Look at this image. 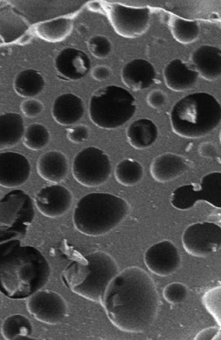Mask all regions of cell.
I'll list each match as a JSON object with an SVG mask.
<instances>
[{"label": "cell", "instance_id": "obj_1", "mask_svg": "<svg viewBox=\"0 0 221 340\" xmlns=\"http://www.w3.org/2000/svg\"><path fill=\"white\" fill-rule=\"evenodd\" d=\"M101 303L115 326L123 331L140 333L147 330L155 320L159 298L149 274L133 266L113 278Z\"/></svg>", "mask_w": 221, "mask_h": 340}, {"label": "cell", "instance_id": "obj_2", "mask_svg": "<svg viewBox=\"0 0 221 340\" xmlns=\"http://www.w3.org/2000/svg\"><path fill=\"white\" fill-rule=\"evenodd\" d=\"M12 239L0 244V292L14 299L28 298L47 284L49 264L37 248Z\"/></svg>", "mask_w": 221, "mask_h": 340}, {"label": "cell", "instance_id": "obj_3", "mask_svg": "<svg viewBox=\"0 0 221 340\" xmlns=\"http://www.w3.org/2000/svg\"><path fill=\"white\" fill-rule=\"evenodd\" d=\"M114 258L98 251L72 262L64 270L62 278L75 293L95 302H101L113 278L118 273Z\"/></svg>", "mask_w": 221, "mask_h": 340}, {"label": "cell", "instance_id": "obj_4", "mask_svg": "<svg viewBox=\"0 0 221 340\" xmlns=\"http://www.w3.org/2000/svg\"><path fill=\"white\" fill-rule=\"evenodd\" d=\"M130 210L128 202L109 193L87 194L77 202L73 214L75 228L91 236L109 232L122 222Z\"/></svg>", "mask_w": 221, "mask_h": 340}, {"label": "cell", "instance_id": "obj_5", "mask_svg": "<svg viewBox=\"0 0 221 340\" xmlns=\"http://www.w3.org/2000/svg\"><path fill=\"white\" fill-rule=\"evenodd\" d=\"M221 119V106L212 94L199 92L188 94L174 105L170 112L173 132L186 138L203 137L216 128Z\"/></svg>", "mask_w": 221, "mask_h": 340}, {"label": "cell", "instance_id": "obj_6", "mask_svg": "<svg viewBox=\"0 0 221 340\" xmlns=\"http://www.w3.org/2000/svg\"><path fill=\"white\" fill-rule=\"evenodd\" d=\"M136 109V101L131 93L122 87L109 85L92 93L89 114L96 126L110 130L119 127L130 119Z\"/></svg>", "mask_w": 221, "mask_h": 340}, {"label": "cell", "instance_id": "obj_7", "mask_svg": "<svg viewBox=\"0 0 221 340\" xmlns=\"http://www.w3.org/2000/svg\"><path fill=\"white\" fill-rule=\"evenodd\" d=\"M34 216L33 201L28 194L20 189L6 193L0 199V244L22 240Z\"/></svg>", "mask_w": 221, "mask_h": 340}, {"label": "cell", "instance_id": "obj_8", "mask_svg": "<svg viewBox=\"0 0 221 340\" xmlns=\"http://www.w3.org/2000/svg\"><path fill=\"white\" fill-rule=\"evenodd\" d=\"M170 202L179 210H187L199 201H204L216 208L221 207V173L212 172L204 175L198 183L184 185L171 193Z\"/></svg>", "mask_w": 221, "mask_h": 340}, {"label": "cell", "instance_id": "obj_9", "mask_svg": "<svg viewBox=\"0 0 221 340\" xmlns=\"http://www.w3.org/2000/svg\"><path fill=\"white\" fill-rule=\"evenodd\" d=\"M111 165L108 156L95 147H86L75 156L72 174L83 186L93 187L105 183L109 178Z\"/></svg>", "mask_w": 221, "mask_h": 340}, {"label": "cell", "instance_id": "obj_10", "mask_svg": "<svg viewBox=\"0 0 221 340\" xmlns=\"http://www.w3.org/2000/svg\"><path fill=\"white\" fill-rule=\"evenodd\" d=\"M106 12L113 29L122 37H138L145 34L150 27L151 13L148 7L115 3L108 5Z\"/></svg>", "mask_w": 221, "mask_h": 340}, {"label": "cell", "instance_id": "obj_11", "mask_svg": "<svg viewBox=\"0 0 221 340\" xmlns=\"http://www.w3.org/2000/svg\"><path fill=\"white\" fill-rule=\"evenodd\" d=\"M182 242L188 254L196 257L208 256L220 248V226L209 222L192 224L184 231Z\"/></svg>", "mask_w": 221, "mask_h": 340}, {"label": "cell", "instance_id": "obj_12", "mask_svg": "<svg viewBox=\"0 0 221 340\" xmlns=\"http://www.w3.org/2000/svg\"><path fill=\"white\" fill-rule=\"evenodd\" d=\"M27 308L37 321L51 325L62 322L66 317L68 307L64 298L49 290H39L28 298Z\"/></svg>", "mask_w": 221, "mask_h": 340}, {"label": "cell", "instance_id": "obj_13", "mask_svg": "<svg viewBox=\"0 0 221 340\" xmlns=\"http://www.w3.org/2000/svg\"><path fill=\"white\" fill-rule=\"evenodd\" d=\"M144 259L151 272L162 276L174 273L180 264L177 248L168 240L157 242L149 247L145 252Z\"/></svg>", "mask_w": 221, "mask_h": 340}, {"label": "cell", "instance_id": "obj_14", "mask_svg": "<svg viewBox=\"0 0 221 340\" xmlns=\"http://www.w3.org/2000/svg\"><path fill=\"white\" fill-rule=\"evenodd\" d=\"M34 201L40 213L45 216L55 218L64 215L70 209L73 196L64 186L52 185L39 190Z\"/></svg>", "mask_w": 221, "mask_h": 340}, {"label": "cell", "instance_id": "obj_15", "mask_svg": "<svg viewBox=\"0 0 221 340\" xmlns=\"http://www.w3.org/2000/svg\"><path fill=\"white\" fill-rule=\"evenodd\" d=\"M31 166L28 159L21 153H0V186L7 188L23 185L28 180Z\"/></svg>", "mask_w": 221, "mask_h": 340}, {"label": "cell", "instance_id": "obj_16", "mask_svg": "<svg viewBox=\"0 0 221 340\" xmlns=\"http://www.w3.org/2000/svg\"><path fill=\"white\" fill-rule=\"evenodd\" d=\"M54 66L63 78L77 81L85 77L89 71L91 62L83 51L72 47L62 49L56 55Z\"/></svg>", "mask_w": 221, "mask_h": 340}, {"label": "cell", "instance_id": "obj_17", "mask_svg": "<svg viewBox=\"0 0 221 340\" xmlns=\"http://www.w3.org/2000/svg\"><path fill=\"white\" fill-rule=\"evenodd\" d=\"M191 67L204 79L213 82L221 74V51L216 47L204 45L191 54Z\"/></svg>", "mask_w": 221, "mask_h": 340}, {"label": "cell", "instance_id": "obj_18", "mask_svg": "<svg viewBox=\"0 0 221 340\" xmlns=\"http://www.w3.org/2000/svg\"><path fill=\"white\" fill-rule=\"evenodd\" d=\"M121 78L125 86L137 91L145 89L154 83L156 72L150 62L143 58H135L123 67Z\"/></svg>", "mask_w": 221, "mask_h": 340}, {"label": "cell", "instance_id": "obj_19", "mask_svg": "<svg viewBox=\"0 0 221 340\" xmlns=\"http://www.w3.org/2000/svg\"><path fill=\"white\" fill-rule=\"evenodd\" d=\"M198 76V73L191 66L179 58L170 61L163 70V78L166 86L177 92L194 87Z\"/></svg>", "mask_w": 221, "mask_h": 340}, {"label": "cell", "instance_id": "obj_20", "mask_svg": "<svg viewBox=\"0 0 221 340\" xmlns=\"http://www.w3.org/2000/svg\"><path fill=\"white\" fill-rule=\"evenodd\" d=\"M189 167L182 156L166 153L158 155L152 161L150 171L152 178L160 183L170 182L186 172Z\"/></svg>", "mask_w": 221, "mask_h": 340}, {"label": "cell", "instance_id": "obj_21", "mask_svg": "<svg viewBox=\"0 0 221 340\" xmlns=\"http://www.w3.org/2000/svg\"><path fill=\"white\" fill-rule=\"evenodd\" d=\"M85 106L79 96L66 93L57 96L52 107V115L55 121L62 125L75 124L84 115Z\"/></svg>", "mask_w": 221, "mask_h": 340}, {"label": "cell", "instance_id": "obj_22", "mask_svg": "<svg viewBox=\"0 0 221 340\" xmlns=\"http://www.w3.org/2000/svg\"><path fill=\"white\" fill-rule=\"evenodd\" d=\"M37 171L44 179L53 183L64 180L68 173L67 157L62 152L52 150L42 155L37 162Z\"/></svg>", "mask_w": 221, "mask_h": 340}, {"label": "cell", "instance_id": "obj_23", "mask_svg": "<svg viewBox=\"0 0 221 340\" xmlns=\"http://www.w3.org/2000/svg\"><path fill=\"white\" fill-rule=\"evenodd\" d=\"M157 135L158 130L156 125L148 118L134 121L128 127L126 132L129 143L138 150L151 146L156 141Z\"/></svg>", "mask_w": 221, "mask_h": 340}, {"label": "cell", "instance_id": "obj_24", "mask_svg": "<svg viewBox=\"0 0 221 340\" xmlns=\"http://www.w3.org/2000/svg\"><path fill=\"white\" fill-rule=\"evenodd\" d=\"M25 132L24 119L15 112L0 114V150L16 145Z\"/></svg>", "mask_w": 221, "mask_h": 340}, {"label": "cell", "instance_id": "obj_25", "mask_svg": "<svg viewBox=\"0 0 221 340\" xmlns=\"http://www.w3.org/2000/svg\"><path fill=\"white\" fill-rule=\"evenodd\" d=\"M73 21L69 16H59L38 23L35 27L37 36L50 43L65 39L72 32Z\"/></svg>", "mask_w": 221, "mask_h": 340}, {"label": "cell", "instance_id": "obj_26", "mask_svg": "<svg viewBox=\"0 0 221 340\" xmlns=\"http://www.w3.org/2000/svg\"><path fill=\"white\" fill-rule=\"evenodd\" d=\"M45 85L43 75L36 70L28 68L15 76L13 87L16 93L25 98H33L39 94Z\"/></svg>", "mask_w": 221, "mask_h": 340}, {"label": "cell", "instance_id": "obj_27", "mask_svg": "<svg viewBox=\"0 0 221 340\" xmlns=\"http://www.w3.org/2000/svg\"><path fill=\"white\" fill-rule=\"evenodd\" d=\"M33 328L26 316L14 314L4 319L1 327L3 337L7 340L30 339Z\"/></svg>", "mask_w": 221, "mask_h": 340}, {"label": "cell", "instance_id": "obj_28", "mask_svg": "<svg viewBox=\"0 0 221 340\" xmlns=\"http://www.w3.org/2000/svg\"><path fill=\"white\" fill-rule=\"evenodd\" d=\"M144 169L138 161L132 158H125L115 166L114 175L116 180L125 186H132L140 182L143 177Z\"/></svg>", "mask_w": 221, "mask_h": 340}, {"label": "cell", "instance_id": "obj_29", "mask_svg": "<svg viewBox=\"0 0 221 340\" xmlns=\"http://www.w3.org/2000/svg\"><path fill=\"white\" fill-rule=\"evenodd\" d=\"M170 30L173 38L182 44H189L195 42L200 34V27L197 21L178 17L172 20Z\"/></svg>", "mask_w": 221, "mask_h": 340}, {"label": "cell", "instance_id": "obj_30", "mask_svg": "<svg viewBox=\"0 0 221 340\" xmlns=\"http://www.w3.org/2000/svg\"><path fill=\"white\" fill-rule=\"evenodd\" d=\"M24 145L32 150H39L45 147L50 140V134L43 125L33 123L28 126L23 136Z\"/></svg>", "mask_w": 221, "mask_h": 340}, {"label": "cell", "instance_id": "obj_31", "mask_svg": "<svg viewBox=\"0 0 221 340\" xmlns=\"http://www.w3.org/2000/svg\"><path fill=\"white\" fill-rule=\"evenodd\" d=\"M87 46L91 54L99 59L107 58L112 49L110 39L105 35L101 34L90 37L88 41Z\"/></svg>", "mask_w": 221, "mask_h": 340}, {"label": "cell", "instance_id": "obj_32", "mask_svg": "<svg viewBox=\"0 0 221 340\" xmlns=\"http://www.w3.org/2000/svg\"><path fill=\"white\" fill-rule=\"evenodd\" d=\"M220 286L215 287L206 291L202 301L207 310L212 315L220 326Z\"/></svg>", "mask_w": 221, "mask_h": 340}, {"label": "cell", "instance_id": "obj_33", "mask_svg": "<svg viewBox=\"0 0 221 340\" xmlns=\"http://www.w3.org/2000/svg\"><path fill=\"white\" fill-rule=\"evenodd\" d=\"M187 286L179 282L167 285L163 290L164 298L169 303L177 304L183 302L188 295Z\"/></svg>", "mask_w": 221, "mask_h": 340}, {"label": "cell", "instance_id": "obj_34", "mask_svg": "<svg viewBox=\"0 0 221 340\" xmlns=\"http://www.w3.org/2000/svg\"><path fill=\"white\" fill-rule=\"evenodd\" d=\"M44 108L43 104L38 99L29 98L21 104V110L26 117L33 118L39 115Z\"/></svg>", "mask_w": 221, "mask_h": 340}, {"label": "cell", "instance_id": "obj_35", "mask_svg": "<svg viewBox=\"0 0 221 340\" xmlns=\"http://www.w3.org/2000/svg\"><path fill=\"white\" fill-rule=\"evenodd\" d=\"M89 130L84 125L75 126L67 130L68 139L72 143H81L86 141L89 137Z\"/></svg>", "mask_w": 221, "mask_h": 340}, {"label": "cell", "instance_id": "obj_36", "mask_svg": "<svg viewBox=\"0 0 221 340\" xmlns=\"http://www.w3.org/2000/svg\"><path fill=\"white\" fill-rule=\"evenodd\" d=\"M146 101L148 105L153 109L163 107L167 102V96L160 89H154L147 95Z\"/></svg>", "mask_w": 221, "mask_h": 340}, {"label": "cell", "instance_id": "obj_37", "mask_svg": "<svg viewBox=\"0 0 221 340\" xmlns=\"http://www.w3.org/2000/svg\"><path fill=\"white\" fill-rule=\"evenodd\" d=\"M195 339H220V326L210 327L200 331Z\"/></svg>", "mask_w": 221, "mask_h": 340}, {"label": "cell", "instance_id": "obj_38", "mask_svg": "<svg viewBox=\"0 0 221 340\" xmlns=\"http://www.w3.org/2000/svg\"><path fill=\"white\" fill-rule=\"evenodd\" d=\"M91 74L94 79L101 82L109 78L111 74V70L107 66L98 65L92 69Z\"/></svg>", "mask_w": 221, "mask_h": 340}, {"label": "cell", "instance_id": "obj_39", "mask_svg": "<svg viewBox=\"0 0 221 340\" xmlns=\"http://www.w3.org/2000/svg\"><path fill=\"white\" fill-rule=\"evenodd\" d=\"M198 152L203 157L213 158L216 155L217 150L213 143L207 142L200 144L198 147Z\"/></svg>", "mask_w": 221, "mask_h": 340}, {"label": "cell", "instance_id": "obj_40", "mask_svg": "<svg viewBox=\"0 0 221 340\" xmlns=\"http://www.w3.org/2000/svg\"><path fill=\"white\" fill-rule=\"evenodd\" d=\"M89 7L90 9L93 11L98 10L101 7V5L98 2H93L90 3Z\"/></svg>", "mask_w": 221, "mask_h": 340}, {"label": "cell", "instance_id": "obj_41", "mask_svg": "<svg viewBox=\"0 0 221 340\" xmlns=\"http://www.w3.org/2000/svg\"><path fill=\"white\" fill-rule=\"evenodd\" d=\"M78 31L80 32V33L81 34H86V33L87 32V29L86 27L84 26H81L78 28Z\"/></svg>", "mask_w": 221, "mask_h": 340}, {"label": "cell", "instance_id": "obj_42", "mask_svg": "<svg viewBox=\"0 0 221 340\" xmlns=\"http://www.w3.org/2000/svg\"><path fill=\"white\" fill-rule=\"evenodd\" d=\"M2 304V299L0 294V308L1 307Z\"/></svg>", "mask_w": 221, "mask_h": 340}]
</instances>
